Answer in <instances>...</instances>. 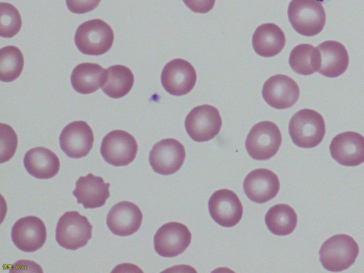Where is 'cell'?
Listing matches in <instances>:
<instances>
[{
	"label": "cell",
	"mask_w": 364,
	"mask_h": 273,
	"mask_svg": "<svg viewBox=\"0 0 364 273\" xmlns=\"http://www.w3.org/2000/svg\"><path fill=\"white\" fill-rule=\"evenodd\" d=\"M293 142L301 148H313L323 140L326 126L323 117L316 111L304 109L296 112L289 124Z\"/></svg>",
	"instance_id": "cell-1"
},
{
	"label": "cell",
	"mask_w": 364,
	"mask_h": 273,
	"mask_svg": "<svg viewBox=\"0 0 364 273\" xmlns=\"http://www.w3.org/2000/svg\"><path fill=\"white\" fill-rule=\"evenodd\" d=\"M358 253V245L352 237L338 234L323 243L319 250V259L326 269L341 272L355 262Z\"/></svg>",
	"instance_id": "cell-2"
},
{
	"label": "cell",
	"mask_w": 364,
	"mask_h": 273,
	"mask_svg": "<svg viewBox=\"0 0 364 273\" xmlns=\"http://www.w3.org/2000/svg\"><path fill=\"white\" fill-rule=\"evenodd\" d=\"M287 13L293 28L304 36L318 34L326 23V13L318 0H291Z\"/></svg>",
	"instance_id": "cell-3"
},
{
	"label": "cell",
	"mask_w": 364,
	"mask_h": 273,
	"mask_svg": "<svg viewBox=\"0 0 364 273\" xmlns=\"http://www.w3.org/2000/svg\"><path fill=\"white\" fill-rule=\"evenodd\" d=\"M113 41L112 28L101 19H92L82 23L75 34L77 48L85 55L105 54L111 48Z\"/></svg>",
	"instance_id": "cell-4"
},
{
	"label": "cell",
	"mask_w": 364,
	"mask_h": 273,
	"mask_svg": "<svg viewBox=\"0 0 364 273\" xmlns=\"http://www.w3.org/2000/svg\"><path fill=\"white\" fill-rule=\"evenodd\" d=\"M92 230L85 216L77 211L65 212L57 223L55 239L61 247L76 250L87 244L92 237Z\"/></svg>",
	"instance_id": "cell-5"
},
{
	"label": "cell",
	"mask_w": 364,
	"mask_h": 273,
	"mask_svg": "<svg viewBox=\"0 0 364 273\" xmlns=\"http://www.w3.org/2000/svg\"><path fill=\"white\" fill-rule=\"evenodd\" d=\"M281 144L282 134L277 125L270 121H263L250 129L245 148L252 159L267 160L277 153Z\"/></svg>",
	"instance_id": "cell-6"
},
{
	"label": "cell",
	"mask_w": 364,
	"mask_h": 273,
	"mask_svg": "<svg viewBox=\"0 0 364 273\" xmlns=\"http://www.w3.org/2000/svg\"><path fill=\"white\" fill-rule=\"evenodd\" d=\"M222 119L217 108L203 105L193 108L185 119V128L189 136L197 142L207 141L218 135Z\"/></svg>",
	"instance_id": "cell-7"
},
{
	"label": "cell",
	"mask_w": 364,
	"mask_h": 273,
	"mask_svg": "<svg viewBox=\"0 0 364 273\" xmlns=\"http://www.w3.org/2000/svg\"><path fill=\"white\" fill-rule=\"evenodd\" d=\"M138 146L134 137L123 130H114L102 141L100 153L104 160L114 166L129 164L136 157Z\"/></svg>",
	"instance_id": "cell-8"
},
{
	"label": "cell",
	"mask_w": 364,
	"mask_h": 273,
	"mask_svg": "<svg viewBox=\"0 0 364 273\" xmlns=\"http://www.w3.org/2000/svg\"><path fill=\"white\" fill-rule=\"evenodd\" d=\"M183 145L175 139H164L155 144L149 153L152 169L161 175H171L178 171L185 160Z\"/></svg>",
	"instance_id": "cell-9"
},
{
	"label": "cell",
	"mask_w": 364,
	"mask_h": 273,
	"mask_svg": "<svg viewBox=\"0 0 364 273\" xmlns=\"http://www.w3.org/2000/svg\"><path fill=\"white\" fill-rule=\"evenodd\" d=\"M191 240V232L185 225L170 222L163 225L155 233L154 250L160 256L176 257L187 249Z\"/></svg>",
	"instance_id": "cell-10"
},
{
	"label": "cell",
	"mask_w": 364,
	"mask_h": 273,
	"mask_svg": "<svg viewBox=\"0 0 364 273\" xmlns=\"http://www.w3.org/2000/svg\"><path fill=\"white\" fill-rule=\"evenodd\" d=\"M196 73L193 65L181 58L168 62L163 68L161 80L166 92L175 96L188 93L196 82Z\"/></svg>",
	"instance_id": "cell-11"
},
{
	"label": "cell",
	"mask_w": 364,
	"mask_h": 273,
	"mask_svg": "<svg viewBox=\"0 0 364 273\" xmlns=\"http://www.w3.org/2000/svg\"><path fill=\"white\" fill-rule=\"evenodd\" d=\"M59 141L61 149L68 156L80 159L90 151L94 143V135L87 122L75 121L63 129Z\"/></svg>",
	"instance_id": "cell-12"
},
{
	"label": "cell",
	"mask_w": 364,
	"mask_h": 273,
	"mask_svg": "<svg viewBox=\"0 0 364 273\" xmlns=\"http://www.w3.org/2000/svg\"><path fill=\"white\" fill-rule=\"evenodd\" d=\"M209 213L220 225L230 228L242 218L243 208L238 196L229 189H220L208 201Z\"/></svg>",
	"instance_id": "cell-13"
},
{
	"label": "cell",
	"mask_w": 364,
	"mask_h": 273,
	"mask_svg": "<svg viewBox=\"0 0 364 273\" xmlns=\"http://www.w3.org/2000/svg\"><path fill=\"white\" fill-rule=\"evenodd\" d=\"M46 237L44 223L36 216L20 218L11 229L14 244L23 252H31L39 250L44 245Z\"/></svg>",
	"instance_id": "cell-14"
},
{
	"label": "cell",
	"mask_w": 364,
	"mask_h": 273,
	"mask_svg": "<svg viewBox=\"0 0 364 273\" xmlns=\"http://www.w3.org/2000/svg\"><path fill=\"white\" fill-rule=\"evenodd\" d=\"M262 97L273 108L287 109L297 102L299 88L291 77L284 75H276L264 82L262 87Z\"/></svg>",
	"instance_id": "cell-15"
},
{
	"label": "cell",
	"mask_w": 364,
	"mask_h": 273,
	"mask_svg": "<svg viewBox=\"0 0 364 273\" xmlns=\"http://www.w3.org/2000/svg\"><path fill=\"white\" fill-rule=\"evenodd\" d=\"M333 159L346 166H355L364 162V136L355 132L338 134L330 144Z\"/></svg>",
	"instance_id": "cell-16"
},
{
	"label": "cell",
	"mask_w": 364,
	"mask_h": 273,
	"mask_svg": "<svg viewBox=\"0 0 364 273\" xmlns=\"http://www.w3.org/2000/svg\"><path fill=\"white\" fill-rule=\"evenodd\" d=\"M278 176L272 171L257 168L245 177L243 189L246 196L257 203H264L274 198L279 191Z\"/></svg>",
	"instance_id": "cell-17"
},
{
	"label": "cell",
	"mask_w": 364,
	"mask_h": 273,
	"mask_svg": "<svg viewBox=\"0 0 364 273\" xmlns=\"http://www.w3.org/2000/svg\"><path fill=\"white\" fill-rule=\"evenodd\" d=\"M142 218V213L136 204L121 201L114 205L109 211L107 225L116 235L129 236L139 229Z\"/></svg>",
	"instance_id": "cell-18"
},
{
	"label": "cell",
	"mask_w": 364,
	"mask_h": 273,
	"mask_svg": "<svg viewBox=\"0 0 364 273\" xmlns=\"http://www.w3.org/2000/svg\"><path fill=\"white\" fill-rule=\"evenodd\" d=\"M109 186L102 177L88 173L77 179L73 194L77 203L82 204L84 208H100L105 204L110 196Z\"/></svg>",
	"instance_id": "cell-19"
},
{
	"label": "cell",
	"mask_w": 364,
	"mask_h": 273,
	"mask_svg": "<svg viewBox=\"0 0 364 273\" xmlns=\"http://www.w3.org/2000/svg\"><path fill=\"white\" fill-rule=\"evenodd\" d=\"M321 54V66L318 72L328 77H336L346 70L349 57L345 46L335 41H327L317 46Z\"/></svg>",
	"instance_id": "cell-20"
},
{
	"label": "cell",
	"mask_w": 364,
	"mask_h": 273,
	"mask_svg": "<svg viewBox=\"0 0 364 273\" xmlns=\"http://www.w3.org/2000/svg\"><path fill=\"white\" fill-rule=\"evenodd\" d=\"M23 164L29 174L40 179L53 178L60 169V161L57 155L42 146L28 151L23 158Z\"/></svg>",
	"instance_id": "cell-21"
},
{
	"label": "cell",
	"mask_w": 364,
	"mask_h": 273,
	"mask_svg": "<svg viewBox=\"0 0 364 273\" xmlns=\"http://www.w3.org/2000/svg\"><path fill=\"white\" fill-rule=\"evenodd\" d=\"M286 43L285 35L276 24L259 26L252 36V46L257 54L262 57H273L279 54Z\"/></svg>",
	"instance_id": "cell-22"
},
{
	"label": "cell",
	"mask_w": 364,
	"mask_h": 273,
	"mask_svg": "<svg viewBox=\"0 0 364 273\" xmlns=\"http://www.w3.org/2000/svg\"><path fill=\"white\" fill-rule=\"evenodd\" d=\"M105 70L97 63H83L77 65L70 77L73 89L83 95L95 92L103 83Z\"/></svg>",
	"instance_id": "cell-23"
},
{
	"label": "cell",
	"mask_w": 364,
	"mask_h": 273,
	"mask_svg": "<svg viewBox=\"0 0 364 273\" xmlns=\"http://www.w3.org/2000/svg\"><path fill=\"white\" fill-rule=\"evenodd\" d=\"M134 77L129 68L122 65H114L105 70L102 91L109 97L125 96L133 87Z\"/></svg>",
	"instance_id": "cell-24"
},
{
	"label": "cell",
	"mask_w": 364,
	"mask_h": 273,
	"mask_svg": "<svg viewBox=\"0 0 364 273\" xmlns=\"http://www.w3.org/2000/svg\"><path fill=\"white\" fill-rule=\"evenodd\" d=\"M321 62V54L317 47L306 43L294 47L289 58V63L293 71L303 75H309L317 72Z\"/></svg>",
	"instance_id": "cell-25"
},
{
	"label": "cell",
	"mask_w": 364,
	"mask_h": 273,
	"mask_svg": "<svg viewBox=\"0 0 364 273\" xmlns=\"http://www.w3.org/2000/svg\"><path fill=\"white\" fill-rule=\"evenodd\" d=\"M265 223L269 231L277 235L291 233L297 224V215L294 210L287 204H277L267 211Z\"/></svg>",
	"instance_id": "cell-26"
},
{
	"label": "cell",
	"mask_w": 364,
	"mask_h": 273,
	"mask_svg": "<svg viewBox=\"0 0 364 273\" xmlns=\"http://www.w3.org/2000/svg\"><path fill=\"white\" fill-rule=\"evenodd\" d=\"M24 65L20 49L8 46L0 50V79L2 82H11L21 75Z\"/></svg>",
	"instance_id": "cell-27"
},
{
	"label": "cell",
	"mask_w": 364,
	"mask_h": 273,
	"mask_svg": "<svg viewBox=\"0 0 364 273\" xmlns=\"http://www.w3.org/2000/svg\"><path fill=\"white\" fill-rule=\"evenodd\" d=\"M0 17V35L4 38H11L20 31L22 25L21 15L12 4L1 2Z\"/></svg>",
	"instance_id": "cell-28"
},
{
	"label": "cell",
	"mask_w": 364,
	"mask_h": 273,
	"mask_svg": "<svg viewBox=\"0 0 364 273\" xmlns=\"http://www.w3.org/2000/svg\"><path fill=\"white\" fill-rule=\"evenodd\" d=\"M1 163L9 161L14 154L17 146V136L8 124H1Z\"/></svg>",
	"instance_id": "cell-29"
},
{
	"label": "cell",
	"mask_w": 364,
	"mask_h": 273,
	"mask_svg": "<svg viewBox=\"0 0 364 273\" xmlns=\"http://www.w3.org/2000/svg\"><path fill=\"white\" fill-rule=\"evenodd\" d=\"M101 0H66L68 9L77 14H82L94 10Z\"/></svg>",
	"instance_id": "cell-30"
},
{
	"label": "cell",
	"mask_w": 364,
	"mask_h": 273,
	"mask_svg": "<svg viewBox=\"0 0 364 273\" xmlns=\"http://www.w3.org/2000/svg\"><path fill=\"white\" fill-rule=\"evenodd\" d=\"M184 4L193 12L207 13L215 4V0H183Z\"/></svg>",
	"instance_id": "cell-31"
},
{
	"label": "cell",
	"mask_w": 364,
	"mask_h": 273,
	"mask_svg": "<svg viewBox=\"0 0 364 273\" xmlns=\"http://www.w3.org/2000/svg\"><path fill=\"white\" fill-rule=\"evenodd\" d=\"M318 1H319L320 2H321V1H323L324 0H318Z\"/></svg>",
	"instance_id": "cell-32"
}]
</instances>
